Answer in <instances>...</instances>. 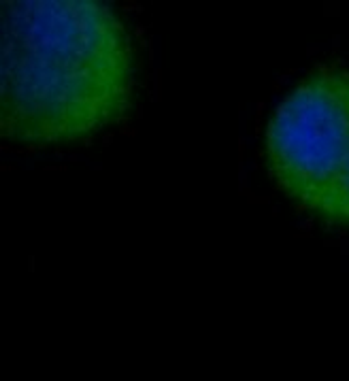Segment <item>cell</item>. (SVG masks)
<instances>
[{"label": "cell", "instance_id": "cell-2", "mask_svg": "<svg viewBox=\"0 0 349 381\" xmlns=\"http://www.w3.org/2000/svg\"><path fill=\"white\" fill-rule=\"evenodd\" d=\"M266 160L285 196L326 217L349 168V71L313 73L289 92L268 124Z\"/></svg>", "mask_w": 349, "mask_h": 381}, {"label": "cell", "instance_id": "cell-3", "mask_svg": "<svg viewBox=\"0 0 349 381\" xmlns=\"http://www.w3.org/2000/svg\"><path fill=\"white\" fill-rule=\"evenodd\" d=\"M323 219H326V222H332V224L349 226V168H347L345 177L340 179Z\"/></svg>", "mask_w": 349, "mask_h": 381}, {"label": "cell", "instance_id": "cell-1", "mask_svg": "<svg viewBox=\"0 0 349 381\" xmlns=\"http://www.w3.org/2000/svg\"><path fill=\"white\" fill-rule=\"evenodd\" d=\"M130 41L109 7L81 0L3 5V132L26 147L75 143L122 117Z\"/></svg>", "mask_w": 349, "mask_h": 381}]
</instances>
